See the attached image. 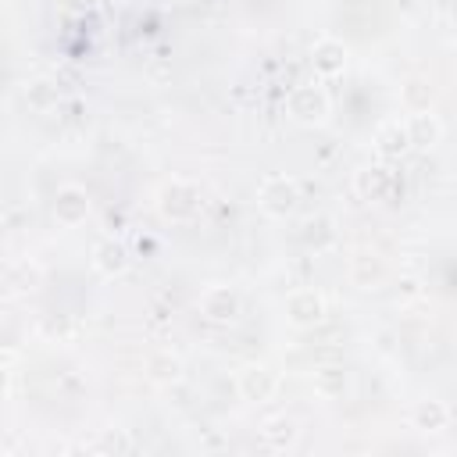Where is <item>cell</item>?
I'll use <instances>...</instances> for the list:
<instances>
[{"label": "cell", "instance_id": "obj_1", "mask_svg": "<svg viewBox=\"0 0 457 457\" xmlns=\"http://www.w3.org/2000/svg\"><path fill=\"white\" fill-rule=\"evenodd\" d=\"M200 207H204L200 186H193V182H186V179H171V182H164L161 193H157V211H161V218H168V221H193V218L200 214Z\"/></svg>", "mask_w": 457, "mask_h": 457}, {"label": "cell", "instance_id": "obj_2", "mask_svg": "<svg viewBox=\"0 0 457 457\" xmlns=\"http://www.w3.org/2000/svg\"><path fill=\"white\" fill-rule=\"evenodd\" d=\"M257 204L264 207V214L271 218H289L300 204V186L293 175H268L257 186Z\"/></svg>", "mask_w": 457, "mask_h": 457}, {"label": "cell", "instance_id": "obj_3", "mask_svg": "<svg viewBox=\"0 0 457 457\" xmlns=\"http://www.w3.org/2000/svg\"><path fill=\"white\" fill-rule=\"evenodd\" d=\"M328 111H332L328 93H325L321 86H314V82L296 86V89L286 96V114H289L293 121H300V125H321V121L328 118Z\"/></svg>", "mask_w": 457, "mask_h": 457}, {"label": "cell", "instance_id": "obj_4", "mask_svg": "<svg viewBox=\"0 0 457 457\" xmlns=\"http://www.w3.org/2000/svg\"><path fill=\"white\" fill-rule=\"evenodd\" d=\"M236 389H239L243 400L264 403V400H271L278 393V371L268 368V364H246L239 371V378H236Z\"/></svg>", "mask_w": 457, "mask_h": 457}, {"label": "cell", "instance_id": "obj_5", "mask_svg": "<svg viewBox=\"0 0 457 457\" xmlns=\"http://www.w3.org/2000/svg\"><path fill=\"white\" fill-rule=\"evenodd\" d=\"M325 318V296L318 289H293L286 296V321L296 328H314Z\"/></svg>", "mask_w": 457, "mask_h": 457}, {"label": "cell", "instance_id": "obj_6", "mask_svg": "<svg viewBox=\"0 0 457 457\" xmlns=\"http://www.w3.org/2000/svg\"><path fill=\"white\" fill-rule=\"evenodd\" d=\"M196 307L211 325H232L239 318V296L228 286H207Z\"/></svg>", "mask_w": 457, "mask_h": 457}, {"label": "cell", "instance_id": "obj_7", "mask_svg": "<svg viewBox=\"0 0 457 457\" xmlns=\"http://www.w3.org/2000/svg\"><path fill=\"white\" fill-rule=\"evenodd\" d=\"M54 218H57V225H64V228L82 225V221L89 218V196H86V189H82V186H61V189L54 193Z\"/></svg>", "mask_w": 457, "mask_h": 457}, {"label": "cell", "instance_id": "obj_8", "mask_svg": "<svg viewBox=\"0 0 457 457\" xmlns=\"http://www.w3.org/2000/svg\"><path fill=\"white\" fill-rule=\"evenodd\" d=\"M129 246L121 243V239H114V236H104V239H96L93 243V268L104 275V278H118V275H125L129 271Z\"/></svg>", "mask_w": 457, "mask_h": 457}, {"label": "cell", "instance_id": "obj_9", "mask_svg": "<svg viewBox=\"0 0 457 457\" xmlns=\"http://www.w3.org/2000/svg\"><path fill=\"white\" fill-rule=\"evenodd\" d=\"M346 61H350V50H346L339 39H332V36H325V39H318V43L311 46V68H314V75H321V79L343 75Z\"/></svg>", "mask_w": 457, "mask_h": 457}, {"label": "cell", "instance_id": "obj_10", "mask_svg": "<svg viewBox=\"0 0 457 457\" xmlns=\"http://www.w3.org/2000/svg\"><path fill=\"white\" fill-rule=\"evenodd\" d=\"M407 150H414V146H411L407 121L389 118V121H382V125L375 129V154H378L382 161H400Z\"/></svg>", "mask_w": 457, "mask_h": 457}, {"label": "cell", "instance_id": "obj_11", "mask_svg": "<svg viewBox=\"0 0 457 457\" xmlns=\"http://www.w3.org/2000/svg\"><path fill=\"white\" fill-rule=\"evenodd\" d=\"M393 168H386V164H368L364 171H357V179H353V186H357V193L364 196V200H386L389 196V189H393Z\"/></svg>", "mask_w": 457, "mask_h": 457}, {"label": "cell", "instance_id": "obj_12", "mask_svg": "<svg viewBox=\"0 0 457 457\" xmlns=\"http://www.w3.org/2000/svg\"><path fill=\"white\" fill-rule=\"evenodd\" d=\"M403 121H407V132H411V146H418V150H428L443 139V125L432 111H414Z\"/></svg>", "mask_w": 457, "mask_h": 457}, {"label": "cell", "instance_id": "obj_13", "mask_svg": "<svg viewBox=\"0 0 457 457\" xmlns=\"http://www.w3.org/2000/svg\"><path fill=\"white\" fill-rule=\"evenodd\" d=\"M411 425L418 432H443L450 425V407L443 400H418L411 407Z\"/></svg>", "mask_w": 457, "mask_h": 457}, {"label": "cell", "instance_id": "obj_14", "mask_svg": "<svg viewBox=\"0 0 457 457\" xmlns=\"http://www.w3.org/2000/svg\"><path fill=\"white\" fill-rule=\"evenodd\" d=\"M296 436H300V428H296V421H293V418H286V414L268 418V421H264V428H261L264 446H268V450H275V453L289 450V446L296 443Z\"/></svg>", "mask_w": 457, "mask_h": 457}, {"label": "cell", "instance_id": "obj_15", "mask_svg": "<svg viewBox=\"0 0 457 457\" xmlns=\"http://www.w3.org/2000/svg\"><path fill=\"white\" fill-rule=\"evenodd\" d=\"M314 393L318 396H325V400H336V396H343L346 393V371L343 368H318L314 371Z\"/></svg>", "mask_w": 457, "mask_h": 457}, {"label": "cell", "instance_id": "obj_16", "mask_svg": "<svg viewBox=\"0 0 457 457\" xmlns=\"http://www.w3.org/2000/svg\"><path fill=\"white\" fill-rule=\"evenodd\" d=\"M400 100H403V111H407V114H414V111H432V86L421 82V79H411V82L403 86Z\"/></svg>", "mask_w": 457, "mask_h": 457}, {"label": "cell", "instance_id": "obj_17", "mask_svg": "<svg viewBox=\"0 0 457 457\" xmlns=\"http://www.w3.org/2000/svg\"><path fill=\"white\" fill-rule=\"evenodd\" d=\"M146 371H150L154 382H179V375H182V361L171 357V353H154V357L146 361Z\"/></svg>", "mask_w": 457, "mask_h": 457}, {"label": "cell", "instance_id": "obj_18", "mask_svg": "<svg viewBox=\"0 0 457 457\" xmlns=\"http://www.w3.org/2000/svg\"><path fill=\"white\" fill-rule=\"evenodd\" d=\"M25 100H29L32 107H50V104L57 100V89H54L46 79H36V82L25 89Z\"/></svg>", "mask_w": 457, "mask_h": 457}, {"label": "cell", "instance_id": "obj_19", "mask_svg": "<svg viewBox=\"0 0 457 457\" xmlns=\"http://www.w3.org/2000/svg\"><path fill=\"white\" fill-rule=\"evenodd\" d=\"M61 4H68V7H89V4H96V0H61Z\"/></svg>", "mask_w": 457, "mask_h": 457}]
</instances>
